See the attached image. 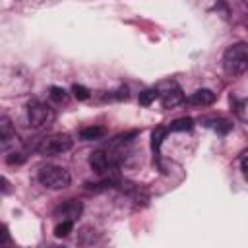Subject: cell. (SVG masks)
<instances>
[{"label":"cell","instance_id":"8fae6325","mask_svg":"<svg viewBox=\"0 0 248 248\" xmlns=\"http://www.w3.org/2000/svg\"><path fill=\"white\" fill-rule=\"evenodd\" d=\"M165 136H167V128L157 126V128L153 130V134H151V149H153L155 153H159V147H161Z\"/></svg>","mask_w":248,"mask_h":248},{"label":"cell","instance_id":"8992f818","mask_svg":"<svg viewBox=\"0 0 248 248\" xmlns=\"http://www.w3.org/2000/svg\"><path fill=\"white\" fill-rule=\"evenodd\" d=\"M159 97H161V103L165 108H174L178 107L180 103H184V93L182 89L176 85V83H163L159 87Z\"/></svg>","mask_w":248,"mask_h":248},{"label":"cell","instance_id":"9a60e30c","mask_svg":"<svg viewBox=\"0 0 248 248\" xmlns=\"http://www.w3.org/2000/svg\"><path fill=\"white\" fill-rule=\"evenodd\" d=\"M48 97H50L52 101H56V103H62V101H66V91H64L62 87L52 85V87L48 89Z\"/></svg>","mask_w":248,"mask_h":248},{"label":"cell","instance_id":"52a82bcc","mask_svg":"<svg viewBox=\"0 0 248 248\" xmlns=\"http://www.w3.org/2000/svg\"><path fill=\"white\" fill-rule=\"evenodd\" d=\"M83 211V205L79 200H66L62 202L58 207H54V217H60V219H70V221H76Z\"/></svg>","mask_w":248,"mask_h":248},{"label":"cell","instance_id":"ffe728a7","mask_svg":"<svg viewBox=\"0 0 248 248\" xmlns=\"http://www.w3.org/2000/svg\"><path fill=\"white\" fill-rule=\"evenodd\" d=\"M8 190H10V186H8V180H6V178H4V176H2V192H4V194H6V192H8Z\"/></svg>","mask_w":248,"mask_h":248},{"label":"cell","instance_id":"e0dca14e","mask_svg":"<svg viewBox=\"0 0 248 248\" xmlns=\"http://www.w3.org/2000/svg\"><path fill=\"white\" fill-rule=\"evenodd\" d=\"M213 128H215L217 132H221V134H225V132H229V130L232 128V124H231L229 120H223V118H219V120H215V124H213Z\"/></svg>","mask_w":248,"mask_h":248},{"label":"cell","instance_id":"6da1fadb","mask_svg":"<svg viewBox=\"0 0 248 248\" xmlns=\"http://www.w3.org/2000/svg\"><path fill=\"white\" fill-rule=\"evenodd\" d=\"M223 70L229 76H240L248 70V45L234 43L223 52Z\"/></svg>","mask_w":248,"mask_h":248},{"label":"cell","instance_id":"5b68a950","mask_svg":"<svg viewBox=\"0 0 248 248\" xmlns=\"http://www.w3.org/2000/svg\"><path fill=\"white\" fill-rule=\"evenodd\" d=\"M118 163H120V157L114 155V153H110V151L99 149V151H93V153L89 155V165H91V169H93L95 172H99V174L112 172V170L118 167Z\"/></svg>","mask_w":248,"mask_h":248},{"label":"cell","instance_id":"4fadbf2b","mask_svg":"<svg viewBox=\"0 0 248 248\" xmlns=\"http://www.w3.org/2000/svg\"><path fill=\"white\" fill-rule=\"evenodd\" d=\"M157 97H159V87H151V89L141 91V93H140V97H138V101H140V105L147 107V105H151Z\"/></svg>","mask_w":248,"mask_h":248},{"label":"cell","instance_id":"3957f363","mask_svg":"<svg viewBox=\"0 0 248 248\" xmlns=\"http://www.w3.org/2000/svg\"><path fill=\"white\" fill-rule=\"evenodd\" d=\"M39 182L48 190H62V188L70 186L72 176L64 167L46 165V167H41V170H39Z\"/></svg>","mask_w":248,"mask_h":248},{"label":"cell","instance_id":"7a4b0ae2","mask_svg":"<svg viewBox=\"0 0 248 248\" xmlns=\"http://www.w3.org/2000/svg\"><path fill=\"white\" fill-rule=\"evenodd\" d=\"M72 145H74V140L68 134H52V136L41 138L35 145V151L43 157H52L72 149Z\"/></svg>","mask_w":248,"mask_h":248},{"label":"cell","instance_id":"ac0fdd59","mask_svg":"<svg viewBox=\"0 0 248 248\" xmlns=\"http://www.w3.org/2000/svg\"><path fill=\"white\" fill-rule=\"evenodd\" d=\"M25 161V155L23 153H10L8 157H6V163L8 165H21Z\"/></svg>","mask_w":248,"mask_h":248},{"label":"cell","instance_id":"d6986e66","mask_svg":"<svg viewBox=\"0 0 248 248\" xmlns=\"http://www.w3.org/2000/svg\"><path fill=\"white\" fill-rule=\"evenodd\" d=\"M240 170H242V174L248 178V157H242V161H240Z\"/></svg>","mask_w":248,"mask_h":248},{"label":"cell","instance_id":"9c48e42d","mask_svg":"<svg viewBox=\"0 0 248 248\" xmlns=\"http://www.w3.org/2000/svg\"><path fill=\"white\" fill-rule=\"evenodd\" d=\"M0 143H2V147L6 149L12 141H16L17 140V136H16V130L12 128V124H10V120H8V116H2L0 118Z\"/></svg>","mask_w":248,"mask_h":248},{"label":"cell","instance_id":"7c38bea8","mask_svg":"<svg viewBox=\"0 0 248 248\" xmlns=\"http://www.w3.org/2000/svg\"><path fill=\"white\" fill-rule=\"evenodd\" d=\"M194 128V120L192 118H176L174 122H170V126H169V130L170 132H184V130H192Z\"/></svg>","mask_w":248,"mask_h":248},{"label":"cell","instance_id":"277c9868","mask_svg":"<svg viewBox=\"0 0 248 248\" xmlns=\"http://www.w3.org/2000/svg\"><path fill=\"white\" fill-rule=\"evenodd\" d=\"M27 118H29V124L33 128H46L54 122L56 114L54 110L46 105V103H41V101H31L27 105Z\"/></svg>","mask_w":248,"mask_h":248},{"label":"cell","instance_id":"44dd1931","mask_svg":"<svg viewBox=\"0 0 248 248\" xmlns=\"http://www.w3.org/2000/svg\"><path fill=\"white\" fill-rule=\"evenodd\" d=\"M242 2H244V4H246V6H248V0H242Z\"/></svg>","mask_w":248,"mask_h":248},{"label":"cell","instance_id":"ba28073f","mask_svg":"<svg viewBox=\"0 0 248 248\" xmlns=\"http://www.w3.org/2000/svg\"><path fill=\"white\" fill-rule=\"evenodd\" d=\"M215 101V93L211 89H198L188 97V103L194 107H207Z\"/></svg>","mask_w":248,"mask_h":248},{"label":"cell","instance_id":"2e32d148","mask_svg":"<svg viewBox=\"0 0 248 248\" xmlns=\"http://www.w3.org/2000/svg\"><path fill=\"white\" fill-rule=\"evenodd\" d=\"M72 93H74V97L76 99H79V101H85V99H89V89L87 87H83V85H72Z\"/></svg>","mask_w":248,"mask_h":248},{"label":"cell","instance_id":"30bf717a","mask_svg":"<svg viewBox=\"0 0 248 248\" xmlns=\"http://www.w3.org/2000/svg\"><path fill=\"white\" fill-rule=\"evenodd\" d=\"M105 134H107V130H105L103 126H87V128H81V130H79V138H81L83 141L101 140Z\"/></svg>","mask_w":248,"mask_h":248},{"label":"cell","instance_id":"5bb4252c","mask_svg":"<svg viewBox=\"0 0 248 248\" xmlns=\"http://www.w3.org/2000/svg\"><path fill=\"white\" fill-rule=\"evenodd\" d=\"M72 229H74V221H70V219H62V223L56 225L54 234H56L58 238H64V236H68V234L72 232Z\"/></svg>","mask_w":248,"mask_h":248}]
</instances>
